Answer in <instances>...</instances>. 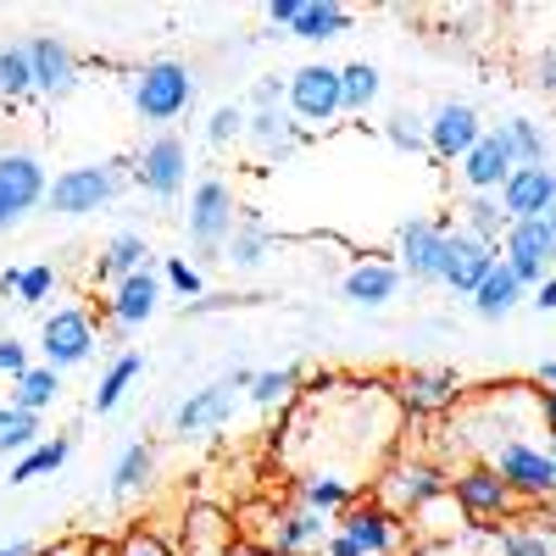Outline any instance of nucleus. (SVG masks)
<instances>
[{"label": "nucleus", "instance_id": "1", "mask_svg": "<svg viewBox=\"0 0 556 556\" xmlns=\"http://www.w3.org/2000/svg\"><path fill=\"white\" fill-rule=\"evenodd\" d=\"M195 67L190 62H178V56H151V62H139L134 78H128V106L139 123H151L156 134L173 128L184 112L195 106Z\"/></svg>", "mask_w": 556, "mask_h": 556}, {"label": "nucleus", "instance_id": "2", "mask_svg": "<svg viewBox=\"0 0 556 556\" xmlns=\"http://www.w3.org/2000/svg\"><path fill=\"white\" fill-rule=\"evenodd\" d=\"M128 173H134V156H106V162H78V167H62L51 178V195H45V212L56 217H96L106 212L123 190H128Z\"/></svg>", "mask_w": 556, "mask_h": 556}, {"label": "nucleus", "instance_id": "3", "mask_svg": "<svg viewBox=\"0 0 556 556\" xmlns=\"http://www.w3.org/2000/svg\"><path fill=\"white\" fill-rule=\"evenodd\" d=\"M235 223H240V201H235V184L206 173L195 190H190V212H184V235H190L195 245V267H212L223 262L228 251V235H235Z\"/></svg>", "mask_w": 556, "mask_h": 556}, {"label": "nucleus", "instance_id": "4", "mask_svg": "<svg viewBox=\"0 0 556 556\" xmlns=\"http://www.w3.org/2000/svg\"><path fill=\"white\" fill-rule=\"evenodd\" d=\"M451 495V468H440L434 456H395L384 462V473H379V501L390 506L395 518H417V513H429L434 501Z\"/></svg>", "mask_w": 556, "mask_h": 556}, {"label": "nucleus", "instance_id": "5", "mask_svg": "<svg viewBox=\"0 0 556 556\" xmlns=\"http://www.w3.org/2000/svg\"><path fill=\"white\" fill-rule=\"evenodd\" d=\"M45 195H51V173H45V162L23 146H0V235H12V228H23Z\"/></svg>", "mask_w": 556, "mask_h": 556}, {"label": "nucleus", "instance_id": "6", "mask_svg": "<svg viewBox=\"0 0 556 556\" xmlns=\"http://www.w3.org/2000/svg\"><path fill=\"white\" fill-rule=\"evenodd\" d=\"M451 217H406L395 228V267L412 278L417 290H445V240H451Z\"/></svg>", "mask_w": 556, "mask_h": 556}, {"label": "nucleus", "instance_id": "7", "mask_svg": "<svg viewBox=\"0 0 556 556\" xmlns=\"http://www.w3.org/2000/svg\"><path fill=\"white\" fill-rule=\"evenodd\" d=\"M128 178H134L151 201H178L184 190H190V146H184L173 128L151 134L146 146L134 151V173H128Z\"/></svg>", "mask_w": 556, "mask_h": 556}, {"label": "nucleus", "instance_id": "8", "mask_svg": "<svg viewBox=\"0 0 556 556\" xmlns=\"http://www.w3.org/2000/svg\"><path fill=\"white\" fill-rule=\"evenodd\" d=\"M290 78V96H285V112L301 123V128H334L345 117V96H340V67L329 62H301Z\"/></svg>", "mask_w": 556, "mask_h": 556}, {"label": "nucleus", "instance_id": "9", "mask_svg": "<svg viewBox=\"0 0 556 556\" xmlns=\"http://www.w3.org/2000/svg\"><path fill=\"white\" fill-rule=\"evenodd\" d=\"M390 395H395L401 417L429 424V417H445L462 406V379H456V367H401L390 379Z\"/></svg>", "mask_w": 556, "mask_h": 556}, {"label": "nucleus", "instance_id": "10", "mask_svg": "<svg viewBox=\"0 0 556 556\" xmlns=\"http://www.w3.org/2000/svg\"><path fill=\"white\" fill-rule=\"evenodd\" d=\"M490 468L513 484L518 506H551L556 501V468H551V451L534 445V440H513L490 451Z\"/></svg>", "mask_w": 556, "mask_h": 556}, {"label": "nucleus", "instance_id": "11", "mask_svg": "<svg viewBox=\"0 0 556 556\" xmlns=\"http://www.w3.org/2000/svg\"><path fill=\"white\" fill-rule=\"evenodd\" d=\"M101 334H96V317H89L84 306H62L39 323V362L56 367V374H73V367H84L89 356H96Z\"/></svg>", "mask_w": 556, "mask_h": 556}, {"label": "nucleus", "instance_id": "12", "mask_svg": "<svg viewBox=\"0 0 556 556\" xmlns=\"http://www.w3.org/2000/svg\"><path fill=\"white\" fill-rule=\"evenodd\" d=\"M451 501L462 506V513H468L473 523H506V518H513L518 513V495H513V484H506L495 468H490V462H462V468L451 473Z\"/></svg>", "mask_w": 556, "mask_h": 556}, {"label": "nucleus", "instance_id": "13", "mask_svg": "<svg viewBox=\"0 0 556 556\" xmlns=\"http://www.w3.org/2000/svg\"><path fill=\"white\" fill-rule=\"evenodd\" d=\"M484 117H479V106L473 101H456V96H445V101H434V112L424 117V134H429V156L434 162H462L479 139H484Z\"/></svg>", "mask_w": 556, "mask_h": 556}, {"label": "nucleus", "instance_id": "14", "mask_svg": "<svg viewBox=\"0 0 556 556\" xmlns=\"http://www.w3.org/2000/svg\"><path fill=\"white\" fill-rule=\"evenodd\" d=\"M340 534H351L362 545V556H395L406 545V518H395L379 495H356L345 513L334 518Z\"/></svg>", "mask_w": 556, "mask_h": 556}, {"label": "nucleus", "instance_id": "15", "mask_svg": "<svg viewBox=\"0 0 556 556\" xmlns=\"http://www.w3.org/2000/svg\"><path fill=\"white\" fill-rule=\"evenodd\" d=\"M518 156H513V134H506V123H490L484 139L456 162V178H462V190L468 195H501V184L513 178Z\"/></svg>", "mask_w": 556, "mask_h": 556}, {"label": "nucleus", "instance_id": "16", "mask_svg": "<svg viewBox=\"0 0 556 556\" xmlns=\"http://www.w3.org/2000/svg\"><path fill=\"white\" fill-rule=\"evenodd\" d=\"M28 67H34V96L45 101H67L78 89V51L62 34H28Z\"/></svg>", "mask_w": 556, "mask_h": 556}, {"label": "nucleus", "instance_id": "17", "mask_svg": "<svg viewBox=\"0 0 556 556\" xmlns=\"http://www.w3.org/2000/svg\"><path fill=\"white\" fill-rule=\"evenodd\" d=\"M495 262H501V251H495V245L473 240L468 228H451V240H445V290L473 301V290L490 278V267H495Z\"/></svg>", "mask_w": 556, "mask_h": 556}, {"label": "nucleus", "instance_id": "18", "mask_svg": "<svg viewBox=\"0 0 556 556\" xmlns=\"http://www.w3.org/2000/svg\"><path fill=\"white\" fill-rule=\"evenodd\" d=\"M156 306H162V278H156L151 267L134 273V278H123V285H112V295H106V317H112L117 334L146 329V323L156 317Z\"/></svg>", "mask_w": 556, "mask_h": 556}, {"label": "nucleus", "instance_id": "19", "mask_svg": "<svg viewBox=\"0 0 556 556\" xmlns=\"http://www.w3.org/2000/svg\"><path fill=\"white\" fill-rule=\"evenodd\" d=\"M240 395H245V390H240L235 379H217V384H206V390H190V401H178V412H173V429H178V434L223 429L228 417H235Z\"/></svg>", "mask_w": 556, "mask_h": 556}, {"label": "nucleus", "instance_id": "20", "mask_svg": "<svg viewBox=\"0 0 556 556\" xmlns=\"http://www.w3.org/2000/svg\"><path fill=\"white\" fill-rule=\"evenodd\" d=\"M501 212L506 223H529L556 206V167H513V178L501 184Z\"/></svg>", "mask_w": 556, "mask_h": 556}, {"label": "nucleus", "instance_id": "21", "mask_svg": "<svg viewBox=\"0 0 556 556\" xmlns=\"http://www.w3.org/2000/svg\"><path fill=\"white\" fill-rule=\"evenodd\" d=\"M329 518H317V513H306V506H278V513L267 518V551L273 556H312L323 540H329Z\"/></svg>", "mask_w": 556, "mask_h": 556}, {"label": "nucleus", "instance_id": "22", "mask_svg": "<svg viewBox=\"0 0 556 556\" xmlns=\"http://www.w3.org/2000/svg\"><path fill=\"white\" fill-rule=\"evenodd\" d=\"M401 285H406V273H401L395 262L367 256V262H356V267L340 278V295H345L351 306H362V312H379V306H390V301L401 295Z\"/></svg>", "mask_w": 556, "mask_h": 556}, {"label": "nucleus", "instance_id": "23", "mask_svg": "<svg viewBox=\"0 0 556 556\" xmlns=\"http://www.w3.org/2000/svg\"><path fill=\"white\" fill-rule=\"evenodd\" d=\"M306 128L290 117V112H245V146L262 156V162H285L301 151Z\"/></svg>", "mask_w": 556, "mask_h": 556}, {"label": "nucleus", "instance_id": "24", "mask_svg": "<svg viewBox=\"0 0 556 556\" xmlns=\"http://www.w3.org/2000/svg\"><path fill=\"white\" fill-rule=\"evenodd\" d=\"M273 228H267V217L256 212V206H240V223H235V235H228V251H223V262L228 267H240V273H256L267 256H273Z\"/></svg>", "mask_w": 556, "mask_h": 556}, {"label": "nucleus", "instance_id": "25", "mask_svg": "<svg viewBox=\"0 0 556 556\" xmlns=\"http://www.w3.org/2000/svg\"><path fill=\"white\" fill-rule=\"evenodd\" d=\"M290 490H295V506H306V513L329 518V523H334V518L345 513V506L362 495L351 479H334V473H295V484H290Z\"/></svg>", "mask_w": 556, "mask_h": 556}, {"label": "nucleus", "instance_id": "26", "mask_svg": "<svg viewBox=\"0 0 556 556\" xmlns=\"http://www.w3.org/2000/svg\"><path fill=\"white\" fill-rule=\"evenodd\" d=\"M151 267V245L146 235H134V228H123V235H112L96 256V285H123V278L146 273Z\"/></svg>", "mask_w": 556, "mask_h": 556}, {"label": "nucleus", "instance_id": "27", "mask_svg": "<svg viewBox=\"0 0 556 556\" xmlns=\"http://www.w3.org/2000/svg\"><path fill=\"white\" fill-rule=\"evenodd\" d=\"M529 301V290L518 285V273L506 267V262H495L490 267V278L473 290V317H484V323H501V317H513L518 306Z\"/></svg>", "mask_w": 556, "mask_h": 556}, {"label": "nucleus", "instance_id": "28", "mask_svg": "<svg viewBox=\"0 0 556 556\" xmlns=\"http://www.w3.org/2000/svg\"><path fill=\"white\" fill-rule=\"evenodd\" d=\"M351 23H356V12H351V7H340V0H306V7H301V17L290 23V39H306V45H329V39L351 34Z\"/></svg>", "mask_w": 556, "mask_h": 556}, {"label": "nucleus", "instance_id": "29", "mask_svg": "<svg viewBox=\"0 0 556 556\" xmlns=\"http://www.w3.org/2000/svg\"><path fill=\"white\" fill-rule=\"evenodd\" d=\"M151 473H156V445H151V440L123 445V451H117V462H112V495H117V501L139 495V490L151 484Z\"/></svg>", "mask_w": 556, "mask_h": 556}, {"label": "nucleus", "instance_id": "30", "mask_svg": "<svg viewBox=\"0 0 556 556\" xmlns=\"http://www.w3.org/2000/svg\"><path fill=\"white\" fill-rule=\"evenodd\" d=\"M139 374H146V356H139V351H117L112 356V367H106V374H101V384H96V395H89V412H117L123 406V395H128V384L139 379Z\"/></svg>", "mask_w": 556, "mask_h": 556}, {"label": "nucleus", "instance_id": "31", "mask_svg": "<svg viewBox=\"0 0 556 556\" xmlns=\"http://www.w3.org/2000/svg\"><path fill=\"white\" fill-rule=\"evenodd\" d=\"M340 96H345V117H367L384 96V73L374 62H345L340 67Z\"/></svg>", "mask_w": 556, "mask_h": 556}, {"label": "nucleus", "instance_id": "32", "mask_svg": "<svg viewBox=\"0 0 556 556\" xmlns=\"http://www.w3.org/2000/svg\"><path fill=\"white\" fill-rule=\"evenodd\" d=\"M495 551L501 556H556V523L545 513L540 518H523V523L495 534Z\"/></svg>", "mask_w": 556, "mask_h": 556}, {"label": "nucleus", "instance_id": "33", "mask_svg": "<svg viewBox=\"0 0 556 556\" xmlns=\"http://www.w3.org/2000/svg\"><path fill=\"white\" fill-rule=\"evenodd\" d=\"M67 456H73V434H56V440H39L34 451H23L12 462V484H34V479H51L67 468Z\"/></svg>", "mask_w": 556, "mask_h": 556}, {"label": "nucleus", "instance_id": "34", "mask_svg": "<svg viewBox=\"0 0 556 556\" xmlns=\"http://www.w3.org/2000/svg\"><path fill=\"white\" fill-rule=\"evenodd\" d=\"M456 212H462V223H456V228H468L473 240H484V245H495V251H501V240H506V228H513V223H506V212H501V201H495V195H468Z\"/></svg>", "mask_w": 556, "mask_h": 556}, {"label": "nucleus", "instance_id": "35", "mask_svg": "<svg viewBox=\"0 0 556 556\" xmlns=\"http://www.w3.org/2000/svg\"><path fill=\"white\" fill-rule=\"evenodd\" d=\"M56 395H62V374L56 367H28L23 379H12V406H23V412H34V417H45V406H56Z\"/></svg>", "mask_w": 556, "mask_h": 556}, {"label": "nucleus", "instance_id": "36", "mask_svg": "<svg viewBox=\"0 0 556 556\" xmlns=\"http://www.w3.org/2000/svg\"><path fill=\"white\" fill-rule=\"evenodd\" d=\"M45 440V424L34 412H23V406H0V456H23V451H34Z\"/></svg>", "mask_w": 556, "mask_h": 556}, {"label": "nucleus", "instance_id": "37", "mask_svg": "<svg viewBox=\"0 0 556 556\" xmlns=\"http://www.w3.org/2000/svg\"><path fill=\"white\" fill-rule=\"evenodd\" d=\"M0 96L7 101H28L34 96V67H28V45L23 39L0 45Z\"/></svg>", "mask_w": 556, "mask_h": 556}, {"label": "nucleus", "instance_id": "38", "mask_svg": "<svg viewBox=\"0 0 556 556\" xmlns=\"http://www.w3.org/2000/svg\"><path fill=\"white\" fill-rule=\"evenodd\" d=\"M506 134H513L518 167H551V134L534 117H506Z\"/></svg>", "mask_w": 556, "mask_h": 556}, {"label": "nucleus", "instance_id": "39", "mask_svg": "<svg viewBox=\"0 0 556 556\" xmlns=\"http://www.w3.org/2000/svg\"><path fill=\"white\" fill-rule=\"evenodd\" d=\"M295 390H301V367H262V374L251 379V390H245V401L273 412L278 401H295Z\"/></svg>", "mask_w": 556, "mask_h": 556}, {"label": "nucleus", "instance_id": "40", "mask_svg": "<svg viewBox=\"0 0 556 556\" xmlns=\"http://www.w3.org/2000/svg\"><path fill=\"white\" fill-rule=\"evenodd\" d=\"M384 146L401 151V156H424V151H429L424 117H417V112H390V123H384Z\"/></svg>", "mask_w": 556, "mask_h": 556}, {"label": "nucleus", "instance_id": "41", "mask_svg": "<svg viewBox=\"0 0 556 556\" xmlns=\"http://www.w3.org/2000/svg\"><path fill=\"white\" fill-rule=\"evenodd\" d=\"M240 139H245V106H240V101L212 106V117H206V146H212V151H228V146H240Z\"/></svg>", "mask_w": 556, "mask_h": 556}, {"label": "nucleus", "instance_id": "42", "mask_svg": "<svg viewBox=\"0 0 556 556\" xmlns=\"http://www.w3.org/2000/svg\"><path fill=\"white\" fill-rule=\"evenodd\" d=\"M162 285L178 290L184 301H201V295H206V273H201L195 262H184V256H167V262H162Z\"/></svg>", "mask_w": 556, "mask_h": 556}, {"label": "nucleus", "instance_id": "43", "mask_svg": "<svg viewBox=\"0 0 556 556\" xmlns=\"http://www.w3.org/2000/svg\"><path fill=\"white\" fill-rule=\"evenodd\" d=\"M51 290H56V267H51V262H34V267H23V278H17V306L51 301Z\"/></svg>", "mask_w": 556, "mask_h": 556}, {"label": "nucleus", "instance_id": "44", "mask_svg": "<svg viewBox=\"0 0 556 556\" xmlns=\"http://www.w3.org/2000/svg\"><path fill=\"white\" fill-rule=\"evenodd\" d=\"M285 96H290V78L262 73V78L251 84V106H245V112H285Z\"/></svg>", "mask_w": 556, "mask_h": 556}, {"label": "nucleus", "instance_id": "45", "mask_svg": "<svg viewBox=\"0 0 556 556\" xmlns=\"http://www.w3.org/2000/svg\"><path fill=\"white\" fill-rule=\"evenodd\" d=\"M529 235H534V245H540L545 267H556V206H551V212H540V217H529Z\"/></svg>", "mask_w": 556, "mask_h": 556}, {"label": "nucleus", "instance_id": "46", "mask_svg": "<svg viewBox=\"0 0 556 556\" xmlns=\"http://www.w3.org/2000/svg\"><path fill=\"white\" fill-rule=\"evenodd\" d=\"M28 345L23 340H12V334H0V374H12V379H23L28 374Z\"/></svg>", "mask_w": 556, "mask_h": 556}, {"label": "nucleus", "instance_id": "47", "mask_svg": "<svg viewBox=\"0 0 556 556\" xmlns=\"http://www.w3.org/2000/svg\"><path fill=\"white\" fill-rule=\"evenodd\" d=\"M534 89L540 96H556V45H545V51L534 56Z\"/></svg>", "mask_w": 556, "mask_h": 556}, {"label": "nucleus", "instance_id": "48", "mask_svg": "<svg viewBox=\"0 0 556 556\" xmlns=\"http://www.w3.org/2000/svg\"><path fill=\"white\" fill-rule=\"evenodd\" d=\"M112 556H173V551H167L156 534H128V540H123Z\"/></svg>", "mask_w": 556, "mask_h": 556}, {"label": "nucleus", "instance_id": "49", "mask_svg": "<svg viewBox=\"0 0 556 556\" xmlns=\"http://www.w3.org/2000/svg\"><path fill=\"white\" fill-rule=\"evenodd\" d=\"M534 424L556 440V390H534Z\"/></svg>", "mask_w": 556, "mask_h": 556}, {"label": "nucleus", "instance_id": "50", "mask_svg": "<svg viewBox=\"0 0 556 556\" xmlns=\"http://www.w3.org/2000/svg\"><path fill=\"white\" fill-rule=\"evenodd\" d=\"M301 7H306V0H267V23L290 34V23L301 17Z\"/></svg>", "mask_w": 556, "mask_h": 556}, {"label": "nucleus", "instance_id": "51", "mask_svg": "<svg viewBox=\"0 0 556 556\" xmlns=\"http://www.w3.org/2000/svg\"><path fill=\"white\" fill-rule=\"evenodd\" d=\"M235 295H201V301H184V317H212V312H228Z\"/></svg>", "mask_w": 556, "mask_h": 556}, {"label": "nucleus", "instance_id": "52", "mask_svg": "<svg viewBox=\"0 0 556 556\" xmlns=\"http://www.w3.org/2000/svg\"><path fill=\"white\" fill-rule=\"evenodd\" d=\"M317 556H362V545L351 540V534H340V529H329V540H323V551Z\"/></svg>", "mask_w": 556, "mask_h": 556}, {"label": "nucleus", "instance_id": "53", "mask_svg": "<svg viewBox=\"0 0 556 556\" xmlns=\"http://www.w3.org/2000/svg\"><path fill=\"white\" fill-rule=\"evenodd\" d=\"M529 306H534V312H556V273H551L545 285H540V290L529 295Z\"/></svg>", "mask_w": 556, "mask_h": 556}, {"label": "nucleus", "instance_id": "54", "mask_svg": "<svg viewBox=\"0 0 556 556\" xmlns=\"http://www.w3.org/2000/svg\"><path fill=\"white\" fill-rule=\"evenodd\" d=\"M223 556H273V551H267L262 540H235V545H228Z\"/></svg>", "mask_w": 556, "mask_h": 556}, {"label": "nucleus", "instance_id": "55", "mask_svg": "<svg viewBox=\"0 0 556 556\" xmlns=\"http://www.w3.org/2000/svg\"><path fill=\"white\" fill-rule=\"evenodd\" d=\"M534 390H556V356L534 367Z\"/></svg>", "mask_w": 556, "mask_h": 556}, {"label": "nucleus", "instance_id": "56", "mask_svg": "<svg viewBox=\"0 0 556 556\" xmlns=\"http://www.w3.org/2000/svg\"><path fill=\"white\" fill-rule=\"evenodd\" d=\"M17 278H23V267H0V295H17Z\"/></svg>", "mask_w": 556, "mask_h": 556}, {"label": "nucleus", "instance_id": "57", "mask_svg": "<svg viewBox=\"0 0 556 556\" xmlns=\"http://www.w3.org/2000/svg\"><path fill=\"white\" fill-rule=\"evenodd\" d=\"M0 556H39L34 540H12V545H0Z\"/></svg>", "mask_w": 556, "mask_h": 556}, {"label": "nucleus", "instance_id": "58", "mask_svg": "<svg viewBox=\"0 0 556 556\" xmlns=\"http://www.w3.org/2000/svg\"><path fill=\"white\" fill-rule=\"evenodd\" d=\"M545 451H551V468H556V440H551V445H545Z\"/></svg>", "mask_w": 556, "mask_h": 556}]
</instances>
